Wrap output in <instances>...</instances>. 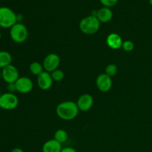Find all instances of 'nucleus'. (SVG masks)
Returning a JSON list of instances; mask_svg holds the SVG:
<instances>
[{"mask_svg": "<svg viewBox=\"0 0 152 152\" xmlns=\"http://www.w3.org/2000/svg\"><path fill=\"white\" fill-rule=\"evenodd\" d=\"M78 106L77 102L73 101H65L57 105L56 113L58 117L63 120L69 121L75 119L79 114Z\"/></svg>", "mask_w": 152, "mask_h": 152, "instance_id": "obj_1", "label": "nucleus"}, {"mask_svg": "<svg viewBox=\"0 0 152 152\" xmlns=\"http://www.w3.org/2000/svg\"><path fill=\"white\" fill-rule=\"evenodd\" d=\"M80 29L83 34L87 35L94 34L100 28V22L96 16L90 15L83 18L80 22Z\"/></svg>", "mask_w": 152, "mask_h": 152, "instance_id": "obj_2", "label": "nucleus"}, {"mask_svg": "<svg viewBox=\"0 0 152 152\" xmlns=\"http://www.w3.org/2000/svg\"><path fill=\"white\" fill-rule=\"evenodd\" d=\"M17 23V16L10 7H0V27L2 28H11Z\"/></svg>", "mask_w": 152, "mask_h": 152, "instance_id": "obj_3", "label": "nucleus"}, {"mask_svg": "<svg viewBox=\"0 0 152 152\" xmlns=\"http://www.w3.org/2000/svg\"><path fill=\"white\" fill-rule=\"evenodd\" d=\"M10 37L14 42L23 43L28 39V28L24 24L17 22L10 28Z\"/></svg>", "mask_w": 152, "mask_h": 152, "instance_id": "obj_4", "label": "nucleus"}, {"mask_svg": "<svg viewBox=\"0 0 152 152\" xmlns=\"http://www.w3.org/2000/svg\"><path fill=\"white\" fill-rule=\"evenodd\" d=\"M19 105V98L14 94L7 92L0 96V108L4 110H13Z\"/></svg>", "mask_w": 152, "mask_h": 152, "instance_id": "obj_5", "label": "nucleus"}, {"mask_svg": "<svg viewBox=\"0 0 152 152\" xmlns=\"http://www.w3.org/2000/svg\"><path fill=\"white\" fill-rule=\"evenodd\" d=\"M1 78L7 84L15 83L19 78V71L14 65H7L1 69Z\"/></svg>", "mask_w": 152, "mask_h": 152, "instance_id": "obj_6", "label": "nucleus"}, {"mask_svg": "<svg viewBox=\"0 0 152 152\" xmlns=\"http://www.w3.org/2000/svg\"><path fill=\"white\" fill-rule=\"evenodd\" d=\"M59 64H60V57L59 55L51 53L45 56L42 65L45 71L48 73H51L55 70L58 69Z\"/></svg>", "mask_w": 152, "mask_h": 152, "instance_id": "obj_7", "label": "nucleus"}, {"mask_svg": "<svg viewBox=\"0 0 152 152\" xmlns=\"http://www.w3.org/2000/svg\"><path fill=\"white\" fill-rule=\"evenodd\" d=\"M14 84L16 91L21 94L30 93L34 88L32 80L27 77H19Z\"/></svg>", "mask_w": 152, "mask_h": 152, "instance_id": "obj_8", "label": "nucleus"}, {"mask_svg": "<svg viewBox=\"0 0 152 152\" xmlns=\"http://www.w3.org/2000/svg\"><path fill=\"white\" fill-rule=\"evenodd\" d=\"M96 87L100 91L108 92L111 89L113 86L111 77L105 74H99L96 80Z\"/></svg>", "mask_w": 152, "mask_h": 152, "instance_id": "obj_9", "label": "nucleus"}, {"mask_svg": "<svg viewBox=\"0 0 152 152\" xmlns=\"http://www.w3.org/2000/svg\"><path fill=\"white\" fill-rule=\"evenodd\" d=\"M53 81L50 73L45 71L37 77V84L39 88L43 91L49 90L53 85Z\"/></svg>", "mask_w": 152, "mask_h": 152, "instance_id": "obj_10", "label": "nucleus"}, {"mask_svg": "<svg viewBox=\"0 0 152 152\" xmlns=\"http://www.w3.org/2000/svg\"><path fill=\"white\" fill-rule=\"evenodd\" d=\"M78 108L81 111H88L94 105L93 96L88 94H84L79 97L77 102Z\"/></svg>", "mask_w": 152, "mask_h": 152, "instance_id": "obj_11", "label": "nucleus"}, {"mask_svg": "<svg viewBox=\"0 0 152 152\" xmlns=\"http://www.w3.org/2000/svg\"><path fill=\"white\" fill-rule=\"evenodd\" d=\"M106 43L110 48L113 50H117L122 48L123 41L121 37L118 34L116 33H111L107 37Z\"/></svg>", "mask_w": 152, "mask_h": 152, "instance_id": "obj_12", "label": "nucleus"}, {"mask_svg": "<svg viewBox=\"0 0 152 152\" xmlns=\"http://www.w3.org/2000/svg\"><path fill=\"white\" fill-rule=\"evenodd\" d=\"M96 16L100 23H107L113 18V12L110 7H102L96 11Z\"/></svg>", "mask_w": 152, "mask_h": 152, "instance_id": "obj_13", "label": "nucleus"}, {"mask_svg": "<svg viewBox=\"0 0 152 152\" xmlns=\"http://www.w3.org/2000/svg\"><path fill=\"white\" fill-rule=\"evenodd\" d=\"M62 150V144L54 139L46 141L42 146V152H61Z\"/></svg>", "mask_w": 152, "mask_h": 152, "instance_id": "obj_14", "label": "nucleus"}, {"mask_svg": "<svg viewBox=\"0 0 152 152\" xmlns=\"http://www.w3.org/2000/svg\"><path fill=\"white\" fill-rule=\"evenodd\" d=\"M12 56L8 51L0 50V68H4L9 65H11Z\"/></svg>", "mask_w": 152, "mask_h": 152, "instance_id": "obj_15", "label": "nucleus"}, {"mask_svg": "<svg viewBox=\"0 0 152 152\" xmlns=\"http://www.w3.org/2000/svg\"><path fill=\"white\" fill-rule=\"evenodd\" d=\"M30 71L31 72V74L36 75L38 77L40 74L43 72L44 71V68H43V65H42L41 63H39V62H33L32 63H31L29 67Z\"/></svg>", "mask_w": 152, "mask_h": 152, "instance_id": "obj_16", "label": "nucleus"}, {"mask_svg": "<svg viewBox=\"0 0 152 152\" xmlns=\"http://www.w3.org/2000/svg\"><path fill=\"white\" fill-rule=\"evenodd\" d=\"M68 137V133L65 130H63V129H59L54 134V140L61 144L66 142Z\"/></svg>", "mask_w": 152, "mask_h": 152, "instance_id": "obj_17", "label": "nucleus"}, {"mask_svg": "<svg viewBox=\"0 0 152 152\" xmlns=\"http://www.w3.org/2000/svg\"><path fill=\"white\" fill-rule=\"evenodd\" d=\"M50 75L53 81L56 82H61L65 78V73L60 69H56L53 71V72L50 73Z\"/></svg>", "mask_w": 152, "mask_h": 152, "instance_id": "obj_18", "label": "nucleus"}, {"mask_svg": "<svg viewBox=\"0 0 152 152\" xmlns=\"http://www.w3.org/2000/svg\"><path fill=\"white\" fill-rule=\"evenodd\" d=\"M117 71H118V68H117V66L115 64H109L105 68V74L109 76V77H112L117 74Z\"/></svg>", "mask_w": 152, "mask_h": 152, "instance_id": "obj_19", "label": "nucleus"}, {"mask_svg": "<svg viewBox=\"0 0 152 152\" xmlns=\"http://www.w3.org/2000/svg\"><path fill=\"white\" fill-rule=\"evenodd\" d=\"M122 48H123V49L125 51L130 52L133 50L134 48V44L133 42L130 41V40H126V41L123 42Z\"/></svg>", "mask_w": 152, "mask_h": 152, "instance_id": "obj_20", "label": "nucleus"}, {"mask_svg": "<svg viewBox=\"0 0 152 152\" xmlns=\"http://www.w3.org/2000/svg\"><path fill=\"white\" fill-rule=\"evenodd\" d=\"M99 1H100V2L102 3L104 7H111L117 4L119 0H99Z\"/></svg>", "mask_w": 152, "mask_h": 152, "instance_id": "obj_21", "label": "nucleus"}, {"mask_svg": "<svg viewBox=\"0 0 152 152\" xmlns=\"http://www.w3.org/2000/svg\"><path fill=\"white\" fill-rule=\"evenodd\" d=\"M61 152H77V151L72 147H65V148H62Z\"/></svg>", "mask_w": 152, "mask_h": 152, "instance_id": "obj_22", "label": "nucleus"}, {"mask_svg": "<svg viewBox=\"0 0 152 152\" xmlns=\"http://www.w3.org/2000/svg\"><path fill=\"white\" fill-rule=\"evenodd\" d=\"M7 90H9V91H10V93H13V91H16V87H15L14 83L8 84V86H7Z\"/></svg>", "mask_w": 152, "mask_h": 152, "instance_id": "obj_23", "label": "nucleus"}, {"mask_svg": "<svg viewBox=\"0 0 152 152\" xmlns=\"http://www.w3.org/2000/svg\"><path fill=\"white\" fill-rule=\"evenodd\" d=\"M11 152H24V151L20 148H15L12 150Z\"/></svg>", "mask_w": 152, "mask_h": 152, "instance_id": "obj_24", "label": "nucleus"}, {"mask_svg": "<svg viewBox=\"0 0 152 152\" xmlns=\"http://www.w3.org/2000/svg\"><path fill=\"white\" fill-rule=\"evenodd\" d=\"M1 71L0 70V80H1Z\"/></svg>", "mask_w": 152, "mask_h": 152, "instance_id": "obj_25", "label": "nucleus"}, {"mask_svg": "<svg viewBox=\"0 0 152 152\" xmlns=\"http://www.w3.org/2000/svg\"><path fill=\"white\" fill-rule=\"evenodd\" d=\"M149 3H150V4L152 6V0H149Z\"/></svg>", "mask_w": 152, "mask_h": 152, "instance_id": "obj_26", "label": "nucleus"}, {"mask_svg": "<svg viewBox=\"0 0 152 152\" xmlns=\"http://www.w3.org/2000/svg\"><path fill=\"white\" fill-rule=\"evenodd\" d=\"M1 32H0V40H1Z\"/></svg>", "mask_w": 152, "mask_h": 152, "instance_id": "obj_27", "label": "nucleus"}, {"mask_svg": "<svg viewBox=\"0 0 152 152\" xmlns=\"http://www.w3.org/2000/svg\"><path fill=\"white\" fill-rule=\"evenodd\" d=\"M1 90H0V96H1Z\"/></svg>", "mask_w": 152, "mask_h": 152, "instance_id": "obj_28", "label": "nucleus"}]
</instances>
